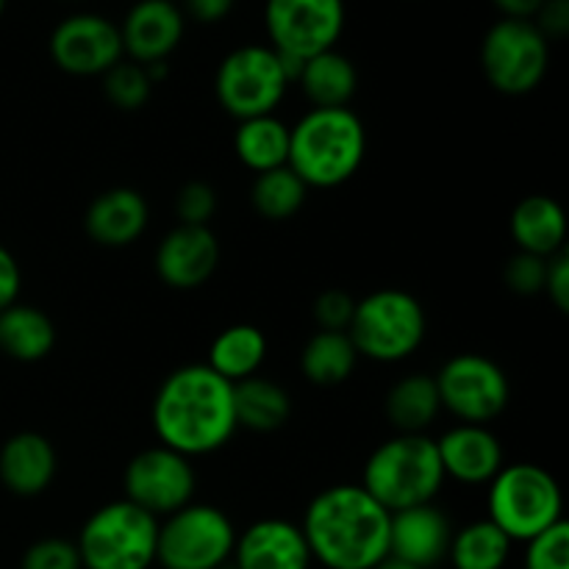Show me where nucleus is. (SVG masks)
<instances>
[{
    "mask_svg": "<svg viewBox=\"0 0 569 569\" xmlns=\"http://www.w3.org/2000/svg\"><path fill=\"white\" fill-rule=\"evenodd\" d=\"M237 528L209 503H189L159 522L156 565L164 569H222L231 561Z\"/></svg>",
    "mask_w": 569,
    "mask_h": 569,
    "instance_id": "obj_8",
    "label": "nucleus"
},
{
    "mask_svg": "<svg viewBox=\"0 0 569 569\" xmlns=\"http://www.w3.org/2000/svg\"><path fill=\"white\" fill-rule=\"evenodd\" d=\"M3 9H6V0H0V14H3Z\"/></svg>",
    "mask_w": 569,
    "mask_h": 569,
    "instance_id": "obj_44",
    "label": "nucleus"
},
{
    "mask_svg": "<svg viewBox=\"0 0 569 569\" xmlns=\"http://www.w3.org/2000/svg\"><path fill=\"white\" fill-rule=\"evenodd\" d=\"M48 53L53 64L67 76L92 78L122 59L120 26L100 14H70L53 28L48 39Z\"/></svg>",
    "mask_w": 569,
    "mask_h": 569,
    "instance_id": "obj_14",
    "label": "nucleus"
},
{
    "mask_svg": "<svg viewBox=\"0 0 569 569\" xmlns=\"http://www.w3.org/2000/svg\"><path fill=\"white\" fill-rule=\"evenodd\" d=\"M231 559L237 569H311L300 526L278 517H267L237 533Z\"/></svg>",
    "mask_w": 569,
    "mask_h": 569,
    "instance_id": "obj_18",
    "label": "nucleus"
},
{
    "mask_svg": "<svg viewBox=\"0 0 569 569\" xmlns=\"http://www.w3.org/2000/svg\"><path fill=\"white\" fill-rule=\"evenodd\" d=\"M359 365L348 331H317L300 353V370L315 387H339Z\"/></svg>",
    "mask_w": 569,
    "mask_h": 569,
    "instance_id": "obj_29",
    "label": "nucleus"
},
{
    "mask_svg": "<svg viewBox=\"0 0 569 569\" xmlns=\"http://www.w3.org/2000/svg\"><path fill=\"white\" fill-rule=\"evenodd\" d=\"M100 78H103V92L109 103L122 111L142 109L150 100V92H153V81H150L148 70L131 59H120Z\"/></svg>",
    "mask_w": 569,
    "mask_h": 569,
    "instance_id": "obj_32",
    "label": "nucleus"
},
{
    "mask_svg": "<svg viewBox=\"0 0 569 569\" xmlns=\"http://www.w3.org/2000/svg\"><path fill=\"white\" fill-rule=\"evenodd\" d=\"M550 42L531 20L500 17L481 39V70L498 92L520 98L545 81Z\"/></svg>",
    "mask_w": 569,
    "mask_h": 569,
    "instance_id": "obj_10",
    "label": "nucleus"
},
{
    "mask_svg": "<svg viewBox=\"0 0 569 569\" xmlns=\"http://www.w3.org/2000/svg\"><path fill=\"white\" fill-rule=\"evenodd\" d=\"M495 9L511 20H533L545 0H492Z\"/></svg>",
    "mask_w": 569,
    "mask_h": 569,
    "instance_id": "obj_42",
    "label": "nucleus"
},
{
    "mask_svg": "<svg viewBox=\"0 0 569 569\" xmlns=\"http://www.w3.org/2000/svg\"><path fill=\"white\" fill-rule=\"evenodd\" d=\"M233 150H237V159L256 176L283 167L289 161V126L276 114L239 120Z\"/></svg>",
    "mask_w": 569,
    "mask_h": 569,
    "instance_id": "obj_28",
    "label": "nucleus"
},
{
    "mask_svg": "<svg viewBox=\"0 0 569 569\" xmlns=\"http://www.w3.org/2000/svg\"><path fill=\"white\" fill-rule=\"evenodd\" d=\"M511 539L492 520L467 522L450 539L448 559L453 569H503L509 565Z\"/></svg>",
    "mask_w": 569,
    "mask_h": 569,
    "instance_id": "obj_30",
    "label": "nucleus"
},
{
    "mask_svg": "<svg viewBox=\"0 0 569 569\" xmlns=\"http://www.w3.org/2000/svg\"><path fill=\"white\" fill-rule=\"evenodd\" d=\"M437 450L445 478L470 483V487L489 483L506 465L503 445L487 426L459 422L437 439Z\"/></svg>",
    "mask_w": 569,
    "mask_h": 569,
    "instance_id": "obj_19",
    "label": "nucleus"
},
{
    "mask_svg": "<svg viewBox=\"0 0 569 569\" xmlns=\"http://www.w3.org/2000/svg\"><path fill=\"white\" fill-rule=\"evenodd\" d=\"M526 569H569V526L556 522L526 542Z\"/></svg>",
    "mask_w": 569,
    "mask_h": 569,
    "instance_id": "obj_33",
    "label": "nucleus"
},
{
    "mask_svg": "<svg viewBox=\"0 0 569 569\" xmlns=\"http://www.w3.org/2000/svg\"><path fill=\"white\" fill-rule=\"evenodd\" d=\"M176 211L181 226H209L217 211V192L203 181L183 183L176 198Z\"/></svg>",
    "mask_w": 569,
    "mask_h": 569,
    "instance_id": "obj_36",
    "label": "nucleus"
},
{
    "mask_svg": "<svg viewBox=\"0 0 569 569\" xmlns=\"http://www.w3.org/2000/svg\"><path fill=\"white\" fill-rule=\"evenodd\" d=\"M194 487H198V476H194L192 461L164 445L137 453L122 472L128 503L139 506L156 520H164L192 503Z\"/></svg>",
    "mask_w": 569,
    "mask_h": 569,
    "instance_id": "obj_13",
    "label": "nucleus"
},
{
    "mask_svg": "<svg viewBox=\"0 0 569 569\" xmlns=\"http://www.w3.org/2000/svg\"><path fill=\"white\" fill-rule=\"evenodd\" d=\"M533 26L542 31V37L548 39H561L569 31V0H545L542 9L533 17Z\"/></svg>",
    "mask_w": 569,
    "mask_h": 569,
    "instance_id": "obj_39",
    "label": "nucleus"
},
{
    "mask_svg": "<svg viewBox=\"0 0 569 569\" xmlns=\"http://www.w3.org/2000/svg\"><path fill=\"white\" fill-rule=\"evenodd\" d=\"M450 528L448 515L433 503L395 511L389 520V556L411 567L431 569L448 559Z\"/></svg>",
    "mask_w": 569,
    "mask_h": 569,
    "instance_id": "obj_17",
    "label": "nucleus"
},
{
    "mask_svg": "<svg viewBox=\"0 0 569 569\" xmlns=\"http://www.w3.org/2000/svg\"><path fill=\"white\" fill-rule=\"evenodd\" d=\"M289 83L283 59L270 44H242L217 67L214 92L228 114L250 120L276 114Z\"/></svg>",
    "mask_w": 569,
    "mask_h": 569,
    "instance_id": "obj_9",
    "label": "nucleus"
},
{
    "mask_svg": "<svg viewBox=\"0 0 569 569\" xmlns=\"http://www.w3.org/2000/svg\"><path fill=\"white\" fill-rule=\"evenodd\" d=\"M442 409L459 422L489 426L506 411L511 400V383L503 367L481 353H459L433 376Z\"/></svg>",
    "mask_w": 569,
    "mask_h": 569,
    "instance_id": "obj_11",
    "label": "nucleus"
},
{
    "mask_svg": "<svg viewBox=\"0 0 569 569\" xmlns=\"http://www.w3.org/2000/svg\"><path fill=\"white\" fill-rule=\"evenodd\" d=\"M148 200L131 187H114L100 192L89 203L83 228L100 248H128L148 228Z\"/></svg>",
    "mask_w": 569,
    "mask_h": 569,
    "instance_id": "obj_21",
    "label": "nucleus"
},
{
    "mask_svg": "<svg viewBox=\"0 0 569 569\" xmlns=\"http://www.w3.org/2000/svg\"><path fill=\"white\" fill-rule=\"evenodd\" d=\"M264 28L278 56L306 61L337 48L345 31V0H267Z\"/></svg>",
    "mask_w": 569,
    "mask_h": 569,
    "instance_id": "obj_12",
    "label": "nucleus"
},
{
    "mask_svg": "<svg viewBox=\"0 0 569 569\" xmlns=\"http://www.w3.org/2000/svg\"><path fill=\"white\" fill-rule=\"evenodd\" d=\"M489 517L511 542H531L550 526L561 522V487L545 467L503 465L489 481Z\"/></svg>",
    "mask_w": 569,
    "mask_h": 569,
    "instance_id": "obj_5",
    "label": "nucleus"
},
{
    "mask_svg": "<svg viewBox=\"0 0 569 569\" xmlns=\"http://www.w3.org/2000/svg\"><path fill=\"white\" fill-rule=\"evenodd\" d=\"M309 198V187L287 164L259 172L250 187V203L264 220L281 222L298 214Z\"/></svg>",
    "mask_w": 569,
    "mask_h": 569,
    "instance_id": "obj_31",
    "label": "nucleus"
},
{
    "mask_svg": "<svg viewBox=\"0 0 569 569\" xmlns=\"http://www.w3.org/2000/svg\"><path fill=\"white\" fill-rule=\"evenodd\" d=\"M183 9L192 20L203 22V26H211V22L226 20L233 11L237 0H181Z\"/></svg>",
    "mask_w": 569,
    "mask_h": 569,
    "instance_id": "obj_41",
    "label": "nucleus"
},
{
    "mask_svg": "<svg viewBox=\"0 0 569 569\" xmlns=\"http://www.w3.org/2000/svg\"><path fill=\"white\" fill-rule=\"evenodd\" d=\"M183 11L172 0H137L120 22L122 53L137 64L167 61L183 39Z\"/></svg>",
    "mask_w": 569,
    "mask_h": 569,
    "instance_id": "obj_16",
    "label": "nucleus"
},
{
    "mask_svg": "<svg viewBox=\"0 0 569 569\" xmlns=\"http://www.w3.org/2000/svg\"><path fill=\"white\" fill-rule=\"evenodd\" d=\"M389 520L361 483H337L306 506L300 531L326 569H372L389 556Z\"/></svg>",
    "mask_w": 569,
    "mask_h": 569,
    "instance_id": "obj_2",
    "label": "nucleus"
},
{
    "mask_svg": "<svg viewBox=\"0 0 569 569\" xmlns=\"http://www.w3.org/2000/svg\"><path fill=\"white\" fill-rule=\"evenodd\" d=\"M437 439L428 433H398L378 445L361 472V487L389 511L433 503L445 487Z\"/></svg>",
    "mask_w": 569,
    "mask_h": 569,
    "instance_id": "obj_4",
    "label": "nucleus"
},
{
    "mask_svg": "<svg viewBox=\"0 0 569 569\" xmlns=\"http://www.w3.org/2000/svg\"><path fill=\"white\" fill-rule=\"evenodd\" d=\"M383 411H387V420L392 422L398 433H426V428H431V422L442 411L433 376L411 372V376L400 378L387 392Z\"/></svg>",
    "mask_w": 569,
    "mask_h": 569,
    "instance_id": "obj_26",
    "label": "nucleus"
},
{
    "mask_svg": "<svg viewBox=\"0 0 569 569\" xmlns=\"http://www.w3.org/2000/svg\"><path fill=\"white\" fill-rule=\"evenodd\" d=\"M511 237L520 253L542 256V259L561 253L567 239V217L559 200L548 194L522 198L511 211Z\"/></svg>",
    "mask_w": 569,
    "mask_h": 569,
    "instance_id": "obj_22",
    "label": "nucleus"
},
{
    "mask_svg": "<svg viewBox=\"0 0 569 569\" xmlns=\"http://www.w3.org/2000/svg\"><path fill=\"white\" fill-rule=\"evenodd\" d=\"M22 287V272L17 264L14 253L9 248L0 244V311L9 309L11 303H17Z\"/></svg>",
    "mask_w": 569,
    "mask_h": 569,
    "instance_id": "obj_40",
    "label": "nucleus"
},
{
    "mask_svg": "<svg viewBox=\"0 0 569 569\" xmlns=\"http://www.w3.org/2000/svg\"><path fill=\"white\" fill-rule=\"evenodd\" d=\"M56 348V326L42 309L11 303L0 311V353L9 359L33 365Z\"/></svg>",
    "mask_w": 569,
    "mask_h": 569,
    "instance_id": "obj_24",
    "label": "nucleus"
},
{
    "mask_svg": "<svg viewBox=\"0 0 569 569\" xmlns=\"http://www.w3.org/2000/svg\"><path fill=\"white\" fill-rule=\"evenodd\" d=\"M372 569H420V567H411V565H406V561L392 559V556H387V559H383L381 565L372 567Z\"/></svg>",
    "mask_w": 569,
    "mask_h": 569,
    "instance_id": "obj_43",
    "label": "nucleus"
},
{
    "mask_svg": "<svg viewBox=\"0 0 569 569\" xmlns=\"http://www.w3.org/2000/svg\"><path fill=\"white\" fill-rule=\"evenodd\" d=\"M426 309L406 289H378L356 300L348 337L365 359L395 365L406 361L426 339Z\"/></svg>",
    "mask_w": 569,
    "mask_h": 569,
    "instance_id": "obj_6",
    "label": "nucleus"
},
{
    "mask_svg": "<svg viewBox=\"0 0 569 569\" xmlns=\"http://www.w3.org/2000/svg\"><path fill=\"white\" fill-rule=\"evenodd\" d=\"M367 128L353 109H311L289 128L287 167L309 189H337L361 170Z\"/></svg>",
    "mask_w": 569,
    "mask_h": 569,
    "instance_id": "obj_3",
    "label": "nucleus"
},
{
    "mask_svg": "<svg viewBox=\"0 0 569 569\" xmlns=\"http://www.w3.org/2000/svg\"><path fill=\"white\" fill-rule=\"evenodd\" d=\"M298 83L303 87L311 109H345L359 89L356 64L337 48L303 61Z\"/></svg>",
    "mask_w": 569,
    "mask_h": 569,
    "instance_id": "obj_23",
    "label": "nucleus"
},
{
    "mask_svg": "<svg viewBox=\"0 0 569 569\" xmlns=\"http://www.w3.org/2000/svg\"><path fill=\"white\" fill-rule=\"evenodd\" d=\"M545 292H548L550 303H553L561 315H567L569 311V256L565 250L548 259Z\"/></svg>",
    "mask_w": 569,
    "mask_h": 569,
    "instance_id": "obj_38",
    "label": "nucleus"
},
{
    "mask_svg": "<svg viewBox=\"0 0 569 569\" xmlns=\"http://www.w3.org/2000/svg\"><path fill=\"white\" fill-rule=\"evenodd\" d=\"M267 359V337L259 326L250 322H237L228 326L214 337L209 348V361L206 365L222 376L226 381L237 383L250 376H259L261 365Z\"/></svg>",
    "mask_w": 569,
    "mask_h": 569,
    "instance_id": "obj_27",
    "label": "nucleus"
},
{
    "mask_svg": "<svg viewBox=\"0 0 569 569\" xmlns=\"http://www.w3.org/2000/svg\"><path fill=\"white\" fill-rule=\"evenodd\" d=\"M59 456L53 442L37 431H20L0 448V483L17 498H37L53 483Z\"/></svg>",
    "mask_w": 569,
    "mask_h": 569,
    "instance_id": "obj_20",
    "label": "nucleus"
},
{
    "mask_svg": "<svg viewBox=\"0 0 569 569\" xmlns=\"http://www.w3.org/2000/svg\"><path fill=\"white\" fill-rule=\"evenodd\" d=\"M545 276H548V259L531 253L511 256L509 264H506V287L515 295H522V298H533V295L545 292Z\"/></svg>",
    "mask_w": 569,
    "mask_h": 569,
    "instance_id": "obj_35",
    "label": "nucleus"
},
{
    "mask_svg": "<svg viewBox=\"0 0 569 569\" xmlns=\"http://www.w3.org/2000/svg\"><path fill=\"white\" fill-rule=\"evenodd\" d=\"M159 520L126 498L100 506L76 539L83 569H150L156 565Z\"/></svg>",
    "mask_w": 569,
    "mask_h": 569,
    "instance_id": "obj_7",
    "label": "nucleus"
},
{
    "mask_svg": "<svg viewBox=\"0 0 569 569\" xmlns=\"http://www.w3.org/2000/svg\"><path fill=\"white\" fill-rule=\"evenodd\" d=\"M159 445L194 459L226 448L237 433L233 383L209 365H187L164 378L153 398Z\"/></svg>",
    "mask_w": 569,
    "mask_h": 569,
    "instance_id": "obj_1",
    "label": "nucleus"
},
{
    "mask_svg": "<svg viewBox=\"0 0 569 569\" xmlns=\"http://www.w3.org/2000/svg\"><path fill=\"white\" fill-rule=\"evenodd\" d=\"M220 264V239L209 226H176L156 248V272L170 289H198Z\"/></svg>",
    "mask_w": 569,
    "mask_h": 569,
    "instance_id": "obj_15",
    "label": "nucleus"
},
{
    "mask_svg": "<svg viewBox=\"0 0 569 569\" xmlns=\"http://www.w3.org/2000/svg\"><path fill=\"white\" fill-rule=\"evenodd\" d=\"M20 569H83L76 542L48 537L33 542L22 556Z\"/></svg>",
    "mask_w": 569,
    "mask_h": 569,
    "instance_id": "obj_34",
    "label": "nucleus"
},
{
    "mask_svg": "<svg viewBox=\"0 0 569 569\" xmlns=\"http://www.w3.org/2000/svg\"><path fill=\"white\" fill-rule=\"evenodd\" d=\"M233 415H237V428L272 433L287 426L292 417V398L281 383L250 376L233 383Z\"/></svg>",
    "mask_w": 569,
    "mask_h": 569,
    "instance_id": "obj_25",
    "label": "nucleus"
},
{
    "mask_svg": "<svg viewBox=\"0 0 569 569\" xmlns=\"http://www.w3.org/2000/svg\"><path fill=\"white\" fill-rule=\"evenodd\" d=\"M353 311L356 300L342 289H328L315 300V320L320 331H348Z\"/></svg>",
    "mask_w": 569,
    "mask_h": 569,
    "instance_id": "obj_37",
    "label": "nucleus"
}]
</instances>
